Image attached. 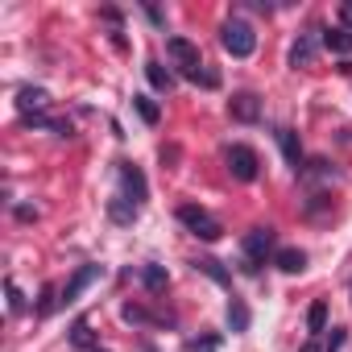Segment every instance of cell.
Masks as SVG:
<instances>
[{
    "label": "cell",
    "instance_id": "ac0fdd59",
    "mask_svg": "<svg viewBox=\"0 0 352 352\" xmlns=\"http://www.w3.org/2000/svg\"><path fill=\"white\" fill-rule=\"evenodd\" d=\"M307 327H311V336L327 331V302H323V298H319V302H311V311H307Z\"/></svg>",
    "mask_w": 352,
    "mask_h": 352
},
{
    "label": "cell",
    "instance_id": "8992f818",
    "mask_svg": "<svg viewBox=\"0 0 352 352\" xmlns=\"http://www.w3.org/2000/svg\"><path fill=\"white\" fill-rule=\"evenodd\" d=\"M228 116L241 120V124H257L261 120V96L257 91H236L228 100Z\"/></svg>",
    "mask_w": 352,
    "mask_h": 352
},
{
    "label": "cell",
    "instance_id": "7a4b0ae2",
    "mask_svg": "<svg viewBox=\"0 0 352 352\" xmlns=\"http://www.w3.org/2000/svg\"><path fill=\"white\" fill-rule=\"evenodd\" d=\"M166 54L174 58V67H179V75H183V79H208V71H204V58H199V46H195V42H187V38H170V42H166Z\"/></svg>",
    "mask_w": 352,
    "mask_h": 352
},
{
    "label": "cell",
    "instance_id": "603a6c76",
    "mask_svg": "<svg viewBox=\"0 0 352 352\" xmlns=\"http://www.w3.org/2000/svg\"><path fill=\"white\" fill-rule=\"evenodd\" d=\"M120 315H124L129 323H149V319H153V315H149L145 307H137V302H124V311H120Z\"/></svg>",
    "mask_w": 352,
    "mask_h": 352
},
{
    "label": "cell",
    "instance_id": "d6986e66",
    "mask_svg": "<svg viewBox=\"0 0 352 352\" xmlns=\"http://www.w3.org/2000/svg\"><path fill=\"white\" fill-rule=\"evenodd\" d=\"M133 108L141 112V120H145V124H157V120H162V108H157L149 96H133Z\"/></svg>",
    "mask_w": 352,
    "mask_h": 352
},
{
    "label": "cell",
    "instance_id": "83f0119b",
    "mask_svg": "<svg viewBox=\"0 0 352 352\" xmlns=\"http://www.w3.org/2000/svg\"><path fill=\"white\" fill-rule=\"evenodd\" d=\"M298 352H327V348H319V344H302Z\"/></svg>",
    "mask_w": 352,
    "mask_h": 352
},
{
    "label": "cell",
    "instance_id": "cb8c5ba5",
    "mask_svg": "<svg viewBox=\"0 0 352 352\" xmlns=\"http://www.w3.org/2000/svg\"><path fill=\"white\" fill-rule=\"evenodd\" d=\"M54 302H63V298H54V286H46V294H42V307H38V315H50V311H54Z\"/></svg>",
    "mask_w": 352,
    "mask_h": 352
},
{
    "label": "cell",
    "instance_id": "9c48e42d",
    "mask_svg": "<svg viewBox=\"0 0 352 352\" xmlns=\"http://www.w3.org/2000/svg\"><path fill=\"white\" fill-rule=\"evenodd\" d=\"M100 274H104L100 265H79V270L71 274V282L63 286V302H75V298H79V294H83V290H87V286L100 278Z\"/></svg>",
    "mask_w": 352,
    "mask_h": 352
},
{
    "label": "cell",
    "instance_id": "8fae6325",
    "mask_svg": "<svg viewBox=\"0 0 352 352\" xmlns=\"http://www.w3.org/2000/svg\"><path fill=\"white\" fill-rule=\"evenodd\" d=\"M67 336H71V344H75V348H79V352H104V348H100V340H96V331H91V323H87V319H75V323H71V331H67Z\"/></svg>",
    "mask_w": 352,
    "mask_h": 352
},
{
    "label": "cell",
    "instance_id": "52a82bcc",
    "mask_svg": "<svg viewBox=\"0 0 352 352\" xmlns=\"http://www.w3.org/2000/svg\"><path fill=\"white\" fill-rule=\"evenodd\" d=\"M315 50H319L315 30L298 34V38H294V46H290V67H294V71H311V67H315Z\"/></svg>",
    "mask_w": 352,
    "mask_h": 352
},
{
    "label": "cell",
    "instance_id": "5b68a950",
    "mask_svg": "<svg viewBox=\"0 0 352 352\" xmlns=\"http://www.w3.org/2000/svg\"><path fill=\"white\" fill-rule=\"evenodd\" d=\"M270 253H274V228H249L245 232V270L257 274Z\"/></svg>",
    "mask_w": 352,
    "mask_h": 352
},
{
    "label": "cell",
    "instance_id": "7402d4cb",
    "mask_svg": "<svg viewBox=\"0 0 352 352\" xmlns=\"http://www.w3.org/2000/svg\"><path fill=\"white\" fill-rule=\"evenodd\" d=\"M195 265H199V270H204V274H208V278H216V282H220V286H228V274H224V270H220V261H212V257H204V261H195Z\"/></svg>",
    "mask_w": 352,
    "mask_h": 352
},
{
    "label": "cell",
    "instance_id": "484cf974",
    "mask_svg": "<svg viewBox=\"0 0 352 352\" xmlns=\"http://www.w3.org/2000/svg\"><path fill=\"white\" fill-rule=\"evenodd\" d=\"M187 348H191V352H216V348H220V340H191Z\"/></svg>",
    "mask_w": 352,
    "mask_h": 352
},
{
    "label": "cell",
    "instance_id": "4316f807",
    "mask_svg": "<svg viewBox=\"0 0 352 352\" xmlns=\"http://www.w3.org/2000/svg\"><path fill=\"white\" fill-rule=\"evenodd\" d=\"M340 348H344V327H336L331 340H327V352H340Z\"/></svg>",
    "mask_w": 352,
    "mask_h": 352
},
{
    "label": "cell",
    "instance_id": "44dd1931",
    "mask_svg": "<svg viewBox=\"0 0 352 352\" xmlns=\"http://www.w3.org/2000/svg\"><path fill=\"white\" fill-rule=\"evenodd\" d=\"M5 294H9V311H13V315H21V311H25V298H21V290H17V282H13V278H5Z\"/></svg>",
    "mask_w": 352,
    "mask_h": 352
},
{
    "label": "cell",
    "instance_id": "277c9868",
    "mask_svg": "<svg viewBox=\"0 0 352 352\" xmlns=\"http://www.w3.org/2000/svg\"><path fill=\"white\" fill-rule=\"evenodd\" d=\"M179 220L191 228V236H199V241H220V220L208 212V208H195V204H183L179 208Z\"/></svg>",
    "mask_w": 352,
    "mask_h": 352
},
{
    "label": "cell",
    "instance_id": "9a60e30c",
    "mask_svg": "<svg viewBox=\"0 0 352 352\" xmlns=\"http://www.w3.org/2000/svg\"><path fill=\"white\" fill-rule=\"evenodd\" d=\"M228 327L232 331H249V307H245V298H228Z\"/></svg>",
    "mask_w": 352,
    "mask_h": 352
},
{
    "label": "cell",
    "instance_id": "7c38bea8",
    "mask_svg": "<svg viewBox=\"0 0 352 352\" xmlns=\"http://www.w3.org/2000/svg\"><path fill=\"white\" fill-rule=\"evenodd\" d=\"M278 145H282V153H286V162L294 166V170H302V145H298V133L294 129H278Z\"/></svg>",
    "mask_w": 352,
    "mask_h": 352
},
{
    "label": "cell",
    "instance_id": "ba28073f",
    "mask_svg": "<svg viewBox=\"0 0 352 352\" xmlns=\"http://www.w3.org/2000/svg\"><path fill=\"white\" fill-rule=\"evenodd\" d=\"M50 91H42V87H21L17 91V108H21V116H50Z\"/></svg>",
    "mask_w": 352,
    "mask_h": 352
},
{
    "label": "cell",
    "instance_id": "4fadbf2b",
    "mask_svg": "<svg viewBox=\"0 0 352 352\" xmlns=\"http://www.w3.org/2000/svg\"><path fill=\"white\" fill-rule=\"evenodd\" d=\"M274 265H278L282 274H302V270H307V253H302V249H278V253H274Z\"/></svg>",
    "mask_w": 352,
    "mask_h": 352
},
{
    "label": "cell",
    "instance_id": "ffe728a7",
    "mask_svg": "<svg viewBox=\"0 0 352 352\" xmlns=\"http://www.w3.org/2000/svg\"><path fill=\"white\" fill-rule=\"evenodd\" d=\"M141 282L157 294V290H166V270H162V265H145V270H141Z\"/></svg>",
    "mask_w": 352,
    "mask_h": 352
},
{
    "label": "cell",
    "instance_id": "30bf717a",
    "mask_svg": "<svg viewBox=\"0 0 352 352\" xmlns=\"http://www.w3.org/2000/svg\"><path fill=\"white\" fill-rule=\"evenodd\" d=\"M120 183H124V191L133 195V204H145L149 187H145V174H141L133 162H120Z\"/></svg>",
    "mask_w": 352,
    "mask_h": 352
},
{
    "label": "cell",
    "instance_id": "d4e9b609",
    "mask_svg": "<svg viewBox=\"0 0 352 352\" xmlns=\"http://www.w3.org/2000/svg\"><path fill=\"white\" fill-rule=\"evenodd\" d=\"M340 30L352 34V0H344V5H340Z\"/></svg>",
    "mask_w": 352,
    "mask_h": 352
},
{
    "label": "cell",
    "instance_id": "3957f363",
    "mask_svg": "<svg viewBox=\"0 0 352 352\" xmlns=\"http://www.w3.org/2000/svg\"><path fill=\"white\" fill-rule=\"evenodd\" d=\"M224 162H228V174H232L236 183H253L257 174H261V157H257L249 145H241V141H236V145H228Z\"/></svg>",
    "mask_w": 352,
    "mask_h": 352
},
{
    "label": "cell",
    "instance_id": "2e32d148",
    "mask_svg": "<svg viewBox=\"0 0 352 352\" xmlns=\"http://www.w3.org/2000/svg\"><path fill=\"white\" fill-rule=\"evenodd\" d=\"M323 46H327L331 54H352V34H348V30H327V34H323Z\"/></svg>",
    "mask_w": 352,
    "mask_h": 352
},
{
    "label": "cell",
    "instance_id": "6da1fadb",
    "mask_svg": "<svg viewBox=\"0 0 352 352\" xmlns=\"http://www.w3.org/2000/svg\"><path fill=\"white\" fill-rule=\"evenodd\" d=\"M220 46H224L232 58H249V54L257 50V34H253V25H249V21L232 17V21H224V25H220Z\"/></svg>",
    "mask_w": 352,
    "mask_h": 352
},
{
    "label": "cell",
    "instance_id": "5bb4252c",
    "mask_svg": "<svg viewBox=\"0 0 352 352\" xmlns=\"http://www.w3.org/2000/svg\"><path fill=\"white\" fill-rule=\"evenodd\" d=\"M137 212H141V204H133L129 195H116V199L108 204V216H112L116 224H133V220H137Z\"/></svg>",
    "mask_w": 352,
    "mask_h": 352
},
{
    "label": "cell",
    "instance_id": "e0dca14e",
    "mask_svg": "<svg viewBox=\"0 0 352 352\" xmlns=\"http://www.w3.org/2000/svg\"><path fill=\"white\" fill-rule=\"evenodd\" d=\"M145 79H149L157 91H170V87H174V75H170L162 63H145Z\"/></svg>",
    "mask_w": 352,
    "mask_h": 352
}]
</instances>
